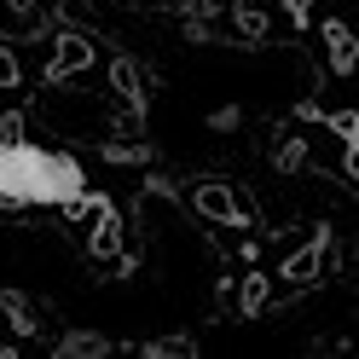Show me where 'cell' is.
Instances as JSON below:
<instances>
[{"label":"cell","instance_id":"7a4b0ae2","mask_svg":"<svg viewBox=\"0 0 359 359\" xmlns=\"http://www.w3.org/2000/svg\"><path fill=\"white\" fill-rule=\"evenodd\" d=\"M81 203L93 209V226H87V255H93L99 266H110V261H122V250H128V226H122V215H116V203H110V197H93V191H87Z\"/></svg>","mask_w":359,"mask_h":359},{"label":"cell","instance_id":"30bf717a","mask_svg":"<svg viewBox=\"0 0 359 359\" xmlns=\"http://www.w3.org/2000/svg\"><path fill=\"white\" fill-rule=\"evenodd\" d=\"M0 319L12 325V336H35V307L18 296V290H6V296H0Z\"/></svg>","mask_w":359,"mask_h":359},{"label":"cell","instance_id":"4fadbf2b","mask_svg":"<svg viewBox=\"0 0 359 359\" xmlns=\"http://www.w3.org/2000/svg\"><path fill=\"white\" fill-rule=\"evenodd\" d=\"M12 87H24V58L12 47H0V93H12Z\"/></svg>","mask_w":359,"mask_h":359},{"label":"cell","instance_id":"7c38bea8","mask_svg":"<svg viewBox=\"0 0 359 359\" xmlns=\"http://www.w3.org/2000/svg\"><path fill=\"white\" fill-rule=\"evenodd\" d=\"M330 133L342 140V151H348V168H353V151H359V110H330Z\"/></svg>","mask_w":359,"mask_h":359},{"label":"cell","instance_id":"5b68a950","mask_svg":"<svg viewBox=\"0 0 359 359\" xmlns=\"http://www.w3.org/2000/svg\"><path fill=\"white\" fill-rule=\"evenodd\" d=\"M93 58H99V47L81 29H58L53 35V53H47V76L53 81H76V76L93 70Z\"/></svg>","mask_w":359,"mask_h":359},{"label":"cell","instance_id":"9a60e30c","mask_svg":"<svg viewBox=\"0 0 359 359\" xmlns=\"http://www.w3.org/2000/svg\"><path fill=\"white\" fill-rule=\"evenodd\" d=\"M284 6H290V18H296V24H302V18L313 12V0H284Z\"/></svg>","mask_w":359,"mask_h":359},{"label":"cell","instance_id":"52a82bcc","mask_svg":"<svg viewBox=\"0 0 359 359\" xmlns=\"http://www.w3.org/2000/svg\"><path fill=\"white\" fill-rule=\"evenodd\" d=\"M110 93L122 99L128 116H145V76H140V64H133V58H116V64H110Z\"/></svg>","mask_w":359,"mask_h":359},{"label":"cell","instance_id":"9c48e42d","mask_svg":"<svg viewBox=\"0 0 359 359\" xmlns=\"http://www.w3.org/2000/svg\"><path fill=\"white\" fill-rule=\"evenodd\" d=\"M58 359H99V353H110V342L99 330H64V342L53 348Z\"/></svg>","mask_w":359,"mask_h":359},{"label":"cell","instance_id":"5bb4252c","mask_svg":"<svg viewBox=\"0 0 359 359\" xmlns=\"http://www.w3.org/2000/svg\"><path fill=\"white\" fill-rule=\"evenodd\" d=\"M238 35H243V41H261V35H266V18L243 6V12H238Z\"/></svg>","mask_w":359,"mask_h":359},{"label":"cell","instance_id":"277c9868","mask_svg":"<svg viewBox=\"0 0 359 359\" xmlns=\"http://www.w3.org/2000/svg\"><path fill=\"white\" fill-rule=\"evenodd\" d=\"M325 250H330V226H313V232H307V243H296V250L278 261L284 290H302V284L319 278V273H325Z\"/></svg>","mask_w":359,"mask_h":359},{"label":"cell","instance_id":"ba28073f","mask_svg":"<svg viewBox=\"0 0 359 359\" xmlns=\"http://www.w3.org/2000/svg\"><path fill=\"white\" fill-rule=\"evenodd\" d=\"M266 307H273V278L255 266V273H243V284H238V313L255 319V313H266Z\"/></svg>","mask_w":359,"mask_h":359},{"label":"cell","instance_id":"3957f363","mask_svg":"<svg viewBox=\"0 0 359 359\" xmlns=\"http://www.w3.org/2000/svg\"><path fill=\"white\" fill-rule=\"evenodd\" d=\"M191 209L203 220H215V226H250V220H255V209L243 203L226 180H197V186H191Z\"/></svg>","mask_w":359,"mask_h":359},{"label":"cell","instance_id":"2e32d148","mask_svg":"<svg viewBox=\"0 0 359 359\" xmlns=\"http://www.w3.org/2000/svg\"><path fill=\"white\" fill-rule=\"evenodd\" d=\"M6 6H12V12H35L41 0H6Z\"/></svg>","mask_w":359,"mask_h":359},{"label":"cell","instance_id":"8fae6325","mask_svg":"<svg viewBox=\"0 0 359 359\" xmlns=\"http://www.w3.org/2000/svg\"><path fill=\"white\" fill-rule=\"evenodd\" d=\"M140 353L145 359H191L197 342H191V336H151V342H140Z\"/></svg>","mask_w":359,"mask_h":359},{"label":"cell","instance_id":"6da1fadb","mask_svg":"<svg viewBox=\"0 0 359 359\" xmlns=\"http://www.w3.org/2000/svg\"><path fill=\"white\" fill-rule=\"evenodd\" d=\"M87 186V168L70 151H47L24 140V133H6L0 140V203H24V209H76Z\"/></svg>","mask_w":359,"mask_h":359},{"label":"cell","instance_id":"8992f818","mask_svg":"<svg viewBox=\"0 0 359 359\" xmlns=\"http://www.w3.org/2000/svg\"><path fill=\"white\" fill-rule=\"evenodd\" d=\"M325 64H330V76H353L359 70V35L348 29V18H325Z\"/></svg>","mask_w":359,"mask_h":359}]
</instances>
